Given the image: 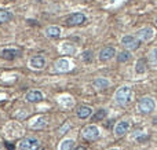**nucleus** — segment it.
Wrapping results in <instances>:
<instances>
[{
	"instance_id": "nucleus-1",
	"label": "nucleus",
	"mask_w": 157,
	"mask_h": 150,
	"mask_svg": "<svg viewBox=\"0 0 157 150\" xmlns=\"http://www.w3.org/2000/svg\"><path fill=\"white\" fill-rule=\"evenodd\" d=\"M131 95H132L131 88L129 87H121L116 91L114 99L120 106H125V105H128L129 101H131Z\"/></svg>"
},
{
	"instance_id": "nucleus-2",
	"label": "nucleus",
	"mask_w": 157,
	"mask_h": 150,
	"mask_svg": "<svg viewBox=\"0 0 157 150\" xmlns=\"http://www.w3.org/2000/svg\"><path fill=\"white\" fill-rule=\"evenodd\" d=\"M39 147H40V142L33 136L22 139L18 143V150H39Z\"/></svg>"
},
{
	"instance_id": "nucleus-3",
	"label": "nucleus",
	"mask_w": 157,
	"mask_h": 150,
	"mask_svg": "<svg viewBox=\"0 0 157 150\" xmlns=\"http://www.w3.org/2000/svg\"><path fill=\"white\" fill-rule=\"evenodd\" d=\"M154 106H156V103H154V101H153L150 97L141 98V99H139V103H138L139 110H141V113H143V114L152 113V112L154 110Z\"/></svg>"
},
{
	"instance_id": "nucleus-4",
	"label": "nucleus",
	"mask_w": 157,
	"mask_h": 150,
	"mask_svg": "<svg viewBox=\"0 0 157 150\" xmlns=\"http://www.w3.org/2000/svg\"><path fill=\"white\" fill-rule=\"evenodd\" d=\"M81 135H83V138L86 141H97L99 138V129H98V127H95V125H87L83 129Z\"/></svg>"
},
{
	"instance_id": "nucleus-5",
	"label": "nucleus",
	"mask_w": 157,
	"mask_h": 150,
	"mask_svg": "<svg viewBox=\"0 0 157 150\" xmlns=\"http://www.w3.org/2000/svg\"><path fill=\"white\" fill-rule=\"evenodd\" d=\"M153 35H154V32H153V29L150 28V26L142 28L136 32V37H138L139 40H142V42H149V40H152Z\"/></svg>"
},
{
	"instance_id": "nucleus-6",
	"label": "nucleus",
	"mask_w": 157,
	"mask_h": 150,
	"mask_svg": "<svg viewBox=\"0 0 157 150\" xmlns=\"http://www.w3.org/2000/svg\"><path fill=\"white\" fill-rule=\"evenodd\" d=\"M121 44L127 50H136L139 47V40H136L134 36H124L121 39Z\"/></svg>"
},
{
	"instance_id": "nucleus-7",
	"label": "nucleus",
	"mask_w": 157,
	"mask_h": 150,
	"mask_svg": "<svg viewBox=\"0 0 157 150\" xmlns=\"http://www.w3.org/2000/svg\"><path fill=\"white\" fill-rule=\"evenodd\" d=\"M86 21V15L81 14V12H76V14H72L70 17H68L66 23L70 26H76V25H81Z\"/></svg>"
},
{
	"instance_id": "nucleus-8",
	"label": "nucleus",
	"mask_w": 157,
	"mask_h": 150,
	"mask_svg": "<svg viewBox=\"0 0 157 150\" xmlns=\"http://www.w3.org/2000/svg\"><path fill=\"white\" fill-rule=\"evenodd\" d=\"M128 129H129V121L128 120L119 121L117 125L114 127V134H116V136H123L125 132H128Z\"/></svg>"
},
{
	"instance_id": "nucleus-9",
	"label": "nucleus",
	"mask_w": 157,
	"mask_h": 150,
	"mask_svg": "<svg viewBox=\"0 0 157 150\" xmlns=\"http://www.w3.org/2000/svg\"><path fill=\"white\" fill-rule=\"evenodd\" d=\"M2 57L4 58V59H7V61H12L14 58H17L21 54V51L19 50H17V48H4V50H2Z\"/></svg>"
},
{
	"instance_id": "nucleus-10",
	"label": "nucleus",
	"mask_w": 157,
	"mask_h": 150,
	"mask_svg": "<svg viewBox=\"0 0 157 150\" xmlns=\"http://www.w3.org/2000/svg\"><path fill=\"white\" fill-rule=\"evenodd\" d=\"M114 54H116V51H114L113 47H105L99 52V59L101 61H109L110 58L114 57Z\"/></svg>"
},
{
	"instance_id": "nucleus-11",
	"label": "nucleus",
	"mask_w": 157,
	"mask_h": 150,
	"mask_svg": "<svg viewBox=\"0 0 157 150\" xmlns=\"http://www.w3.org/2000/svg\"><path fill=\"white\" fill-rule=\"evenodd\" d=\"M70 69V65H69V61L65 59V58H61V59H58L55 62V70L57 72H61V73H63V72H68Z\"/></svg>"
},
{
	"instance_id": "nucleus-12",
	"label": "nucleus",
	"mask_w": 157,
	"mask_h": 150,
	"mask_svg": "<svg viewBox=\"0 0 157 150\" xmlns=\"http://www.w3.org/2000/svg\"><path fill=\"white\" fill-rule=\"evenodd\" d=\"M30 66L35 67V69H43L46 66V59L42 55H35L30 59Z\"/></svg>"
},
{
	"instance_id": "nucleus-13",
	"label": "nucleus",
	"mask_w": 157,
	"mask_h": 150,
	"mask_svg": "<svg viewBox=\"0 0 157 150\" xmlns=\"http://www.w3.org/2000/svg\"><path fill=\"white\" fill-rule=\"evenodd\" d=\"M26 101L32 102V103H36V102L43 101V94L40 91H29L26 94Z\"/></svg>"
},
{
	"instance_id": "nucleus-14",
	"label": "nucleus",
	"mask_w": 157,
	"mask_h": 150,
	"mask_svg": "<svg viewBox=\"0 0 157 150\" xmlns=\"http://www.w3.org/2000/svg\"><path fill=\"white\" fill-rule=\"evenodd\" d=\"M46 36L50 37V39H58V37L61 36V29L58 28V26L51 25L46 29Z\"/></svg>"
},
{
	"instance_id": "nucleus-15",
	"label": "nucleus",
	"mask_w": 157,
	"mask_h": 150,
	"mask_svg": "<svg viewBox=\"0 0 157 150\" xmlns=\"http://www.w3.org/2000/svg\"><path fill=\"white\" fill-rule=\"evenodd\" d=\"M91 113H93V109L88 106H80L77 109V117L78 118H87L90 117Z\"/></svg>"
},
{
	"instance_id": "nucleus-16",
	"label": "nucleus",
	"mask_w": 157,
	"mask_h": 150,
	"mask_svg": "<svg viewBox=\"0 0 157 150\" xmlns=\"http://www.w3.org/2000/svg\"><path fill=\"white\" fill-rule=\"evenodd\" d=\"M46 125H47V117L40 116V117H37V120L32 124V128L33 129H43Z\"/></svg>"
},
{
	"instance_id": "nucleus-17",
	"label": "nucleus",
	"mask_w": 157,
	"mask_h": 150,
	"mask_svg": "<svg viewBox=\"0 0 157 150\" xmlns=\"http://www.w3.org/2000/svg\"><path fill=\"white\" fill-rule=\"evenodd\" d=\"M74 149V142L72 139H66V141L61 142L59 150H73Z\"/></svg>"
},
{
	"instance_id": "nucleus-18",
	"label": "nucleus",
	"mask_w": 157,
	"mask_h": 150,
	"mask_svg": "<svg viewBox=\"0 0 157 150\" xmlns=\"http://www.w3.org/2000/svg\"><path fill=\"white\" fill-rule=\"evenodd\" d=\"M94 86L97 88H99V90H102V88H108L109 87V81L106 79H95L94 80Z\"/></svg>"
},
{
	"instance_id": "nucleus-19",
	"label": "nucleus",
	"mask_w": 157,
	"mask_h": 150,
	"mask_svg": "<svg viewBox=\"0 0 157 150\" xmlns=\"http://www.w3.org/2000/svg\"><path fill=\"white\" fill-rule=\"evenodd\" d=\"M106 114H108V112L105 110V109H101V110H98L97 113L93 116V121H101V120H103V118L106 117Z\"/></svg>"
},
{
	"instance_id": "nucleus-20",
	"label": "nucleus",
	"mask_w": 157,
	"mask_h": 150,
	"mask_svg": "<svg viewBox=\"0 0 157 150\" xmlns=\"http://www.w3.org/2000/svg\"><path fill=\"white\" fill-rule=\"evenodd\" d=\"M135 70H136V73H145V70H146V61L145 59H139L138 62H136Z\"/></svg>"
},
{
	"instance_id": "nucleus-21",
	"label": "nucleus",
	"mask_w": 157,
	"mask_h": 150,
	"mask_svg": "<svg viewBox=\"0 0 157 150\" xmlns=\"http://www.w3.org/2000/svg\"><path fill=\"white\" fill-rule=\"evenodd\" d=\"M11 12L6 11V10H0V22H7L8 19H11Z\"/></svg>"
},
{
	"instance_id": "nucleus-22",
	"label": "nucleus",
	"mask_w": 157,
	"mask_h": 150,
	"mask_svg": "<svg viewBox=\"0 0 157 150\" xmlns=\"http://www.w3.org/2000/svg\"><path fill=\"white\" fill-rule=\"evenodd\" d=\"M129 58H131V54L128 51H121L119 54L117 59H119V62H127V61H129Z\"/></svg>"
},
{
	"instance_id": "nucleus-23",
	"label": "nucleus",
	"mask_w": 157,
	"mask_h": 150,
	"mask_svg": "<svg viewBox=\"0 0 157 150\" xmlns=\"http://www.w3.org/2000/svg\"><path fill=\"white\" fill-rule=\"evenodd\" d=\"M61 50H62V52H65V54H73L74 51V47L73 46H70L69 43H66V44H63L62 47H61Z\"/></svg>"
},
{
	"instance_id": "nucleus-24",
	"label": "nucleus",
	"mask_w": 157,
	"mask_h": 150,
	"mask_svg": "<svg viewBox=\"0 0 157 150\" xmlns=\"http://www.w3.org/2000/svg\"><path fill=\"white\" fill-rule=\"evenodd\" d=\"M149 59L152 61V62L157 63V47H156V48H153L152 51H150V57H149Z\"/></svg>"
},
{
	"instance_id": "nucleus-25",
	"label": "nucleus",
	"mask_w": 157,
	"mask_h": 150,
	"mask_svg": "<svg viewBox=\"0 0 157 150\" xmlns=\"http://www.w3.org/2000/svg\"><path fill=\"white\" fill-rule=\"evenodd\" d=\"M91 55H93L91 51H84L83 55H81V59H83L84 62H88V61H91Z\"/></svg>"
},
{
	"instance_id": "nucleus-26",
	"label": "nucleus",
	"mask_w": 157,
	"mask_h": 150,
	"mask_svg": "<svg viewBox=\"0 0 157 150\" xmlns=\"http://www.w3.org/2000/svg\"><path fill=\"white\" fill-rule=\"evenodd\" d=\"M69 128H70V124H68V122H66V124H63L62 127L58 129V132H59V134H65V132H66Z\"/></svg>"
},
{
	"instance_id": "nucleus-27",
	"label": "nucleus",
	"mask_w": 157,
	"mask_h": 150,
	"mask_svg": "<svg viewBox=\"0 0 157 150\" xmlns=\"http://www.w3.org/2000/svg\"><path fill=\"white\" fill-rule=\"evenodd\" d=\"M6 146H7V149H8V150H14V146H12L11 143H6Z\"/></svg>"
},
{
	"instance_id": "nucleus-28",
	"label": "nucleus",
	"mask_w": 157,
	"mask_h": 150,
	"mask_svg": "<svg viewBox=\"0 0 157 150\" xmlns=\"http://www.w3.org/2000/svg\"><path fill=\"white\" fill-rule=\"evenodd\" d=\"M74 150H86V147H83V146H78V147H76Z\"/></svg>"
},
{
	"instance_id": "nucleus-29",
	"label": "nucleus",
	"mask_w": 157,
	"mask_h": 150,
	"mask_svg": "<svg viewBox=\"0 0 157 150\" xmlns=\"http://www.w3.org/2000/svg\"><path fill=\"white\" fill-rule=\"evenodd\" d=\"M153 124H154V125H157V117H154V118H153Z\"/></svg>"
},
{
	"instance_id": "nucleus-30",
	"label": "nucleus",
	"mask_w": 157,
	"mask_h": 150,
	"mask_svg": "<svg viewBox=\"0 0 157 150\" xmlns=\"http://www.w3.org/2000/svg\"><path fill=\"white\" fill-rule=\"evenodd\" d=\"M109 150H119V149H109Z\"/></svg>"
},
{
	"instance_id": "nucleus-31",
	"label": "nucleus",
	"mask_w": 157,
	"mask_h": 150,
	"mask_svg": "<svg viewBox=\"0 0 157 150\" xmlns=\"http://www.w3.org/2000/svg\"><path fill=\"white\" fill-rule=\"evenodd\" d=\"M156 23H157V18H156Z\"/></svg>"
},
{
	"instance_id": "nucleus-32",
	"label": "nucleus",
	"mask_w": 157,
	"mask_h": 150,
	"mask_svg": "<svg viewBox=\"0 0 157 150\" xmlns=\"http://www.w3.org/2000/svg\"><path fill=\"white\" fill-rule=\"evenodd\" d=\"M0 105H2V102H0Z\"/></svg>"
},
{
	"instance_id": "nucleus-33",
	"label": "nucleus",
	"mask_w": 157,
	"mask_h": 150,
	"mask_svg": "<svg viewBox=\"0 0 157 150\" xmlns=\"http://www.w3.org/2000/svg\"><path fill=\"white\" fill-rule=\"evenodd\" d=\"M42 150H44V149H42Z\"/></svg>"
}]
</instances>
